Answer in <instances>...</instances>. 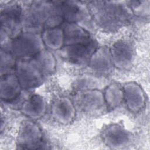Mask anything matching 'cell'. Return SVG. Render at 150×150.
I'll return each instance as SVG.
<instances>
[{"label": "cell", "instance_id": "1", "mask_svg": "<svg viewBox=\"0 0 150 150\" xmlns=\"http://www.w3.org/2000/svg\"><path fill=\"white\" fill-rule=\"evenodd\" d=\"M42 39L33 34L20 35L13 39L12 45L13 56L22 59L32 58L42 51Z\"/></svg>", "mask_w": 150, "mask_h": 150}, {"label": "cell", "instance_id": "2", "mask_svg": "<svg viewBox=\"0 0 150 150\" xmlns=\"http://www.w3.org/2000/svg\"><path fill=\"white\" fill-rule=\"evenodd\" d=\"M94 5V16L99 23L104 26L113 28L115 23H120L124 21V9L116 4L109 2H97Z\"/></svg>", "mask_w": 150, "mask_h": 150}, {"label": "cell", "instance_id": "3", "mask_svg": "<svg viewBox=\"0 0 150 150\" xmlns=\"http://www.w3.org/2000/svg\"><path fill=\"white\" fill-rule=\"evenodd\" d=\"M16 72L21 86L25 88L33 87L39 84L44 75L33 58L20 62L16 66Z\"/></svg>", "mask_w": 150, "mask_h": 150}, {"label": "cell", "instance_id": "4", "mask_svg": "<svg viewBox=\"0 0 150 150\" xmlns=\"http://www.w3.org/2000/svg\"><path fill=\"white\" fill-rule=\"evenodd\" d=\"M21 15V8L17 5L7 7L1 12V30L13 39L19 36Z\"/></svg>", "mask_w": 150, "mask_h": 150}, {"label": "cell", "instance_id": "5", "mask_svg": "<svg viewBox=\"0 0 150 150\" xmlns=\"http://www.w3.org/2000/svg\"><path fill=\"white\" fill-rule=\"evenodd\" d=\"M42 140V133L39 127L30 121L24 122L21 127L18 141L23 148H39Z\"/></svg>", "mask_w": 150, "mask_h": 150}, {"label": "cell", "instance_id": "6", "mask_svg": "<svg viewBox=\"0 0 150 150\" xmlns=\"http://www.w3.org/2000/svg\"><path fill=\"white\" fill-rule=\"evenodd\" d=\"M112 62L120 67L128 66L132 61L134 49L128 41L121 40L114 45L111 52Z\"/></svg>", "mask_w": 150, "mask_h": 150}, {"label": "cell", "instance_id": "7", "mask_svg": "<svg viewBox=\"0 0 150 150\" xmlns=\"http://www.w3.org/2000/svg\"><path fill=\"white\" fill-rule=\"evenodd\" d=\"M63 30L66 46L88 45L92 42L88 33L74 23H67Z\"/></svg>", "mask_w": 150, "mask_h": 150}, {"label": "cell", "instance_id": "8", "mask_svg": "<svg viewBox=\"0 0 150 150\" xmlns=\"http://www.w3.org/2000/svg\"><path fill=\"white\" fill-rule=\"evenodd\" d=\"M92 42L88 45L66 46L63 49L64 56L66 58L74 63L86 62L89 60L95 52V45Z\"/></svg>", "mask_w": 150, "mask_h": 150}, {"label": "cell", "instance_id": "9", "mask_svg": "<svg viewBox=\"0 0 150 150\" xmlns=\"http://www.w3.org/2000/svg\"><path fill=\"white\" fill-rule=\"evenodd\" d=\"M21 85L17 76L7 74L1 76V98L5 101L15 99L21 91Z\"/></svg>", "mask_w": 150, "mask_h": 150}, {"label": "cell", "instance_id": "10", "mask_svg": "<svg viewBox=\"0 0 150 150\" xmlns=\"http://www.w3.org/2000/svg\"><path fill=\"white\" fill-rule=\"evenodd\" d=\"M103 138L107 145L117 146L127 144L129 141V135L128 132L120 126L113 125L104 131Z\"/></svg>", "mask_w": 150, "mask_h": 150}, {"label": "cell", "instance_id": "11", "mask_svg": "<svg viewBox=\"0 0 150 150\" xmlns=\"http://www.w3.org/2000/svg\"><path fill=\"white\" fill-rule=\"evenodd\" d=\"M74 108L71 101L67 98L57 100L53 107V114L57 120L62 122H69L74 117Z\"/></svg>", "mask_w": 150, "mask_h": 150}, {"label": "cell", "instance_id": "12", "mask_svg": "<svg viewBox=\"0 0 150 150\" xmlns=\"http://www.w3.org/2000/svg\"><path fill=\"white\" fill-rule=\"evenodd\" d=\"M45 102L39 96H33L22 107V112L31 117H38L43 115L45 111Z\"/></svg>", "mask_w": 150, "mask_h": 150}, {"label": "cell", "instance_id": "13", "mask_svg": "<svg viewBox=\"0 0 150 150\" xmlns=\"http://www.w3.org/2000/svg\"><path fill=\"white\" fill-rule=\"evenodd\" d=\"M42 39L46 45L50 48L59 49L64 44L63 30L57 27L48 28L43 32Z\"/></svg>", "mask_w": 150, "mask_h": 150}, {"label": "cell", "instance_id": "14", "mask_svg": "<svg viewBox=\"0 0 150 150\" xmlns=\"http://www.w3.org/2000/svg\"><path fill=\"white\" fill-rule=\"evenodd\" d=\"M91 57L92 66L99 72H105L110 70L112 63L111 53L105 49H100L94 53Z\"/></svg>", "mask_w": 150, "mask_h": 150}, {"label": "cell", "instance_id": "15", "mask_svg": "<svg viewBox=\"0 0 150 150\" xmlns=\"http://www.w3.org/2000/svg\"><path fill=\"white\" fill-rule=\"evenodd\" d=\"M124 94L129 108L132 110H137L141 107L143 98L142 94L139 88L135 85H127Z\"/></svg>", "mask_w": 150, "mask_h": 150}, {"label": "cell", "instance_id": "16", "mask_svg": "<svg viewBox=\"0 0 150 150\" xmlns=\"http://www.w3.org/2000/svg\"><path fill=\"white\" fill-rule=\"evenodd\" d=\"M81 105L83 106V108L86 110H96V108L102 105L104 103L103 96L101 93L97 92L94 93V91L91 93H86L82 98Z\"/></svg>", "mask_w": 150, "mask_h": 150}, {"label": "cell", "instance_id": "17", "mask_svg": "<svg viewBox=\"0 0 150 150\" xmlns=\"http://www.w3.org/2000/svg\"><path fill=\"white\" fill-rule=\"evenodd\" d=\"M105 94V99L107 102L111 107L118 105L122 100L124 97V93L122 91L115 86L108 87L106 91Z\"/></svg>", "mask_w": 150, "mask_h": 150}, {"label": "cell", "instance_id": "18", "mask_svg": "<svg viewBox=\"0 0 150 150\" xmlns=\"http://www.w3.org/2000/svg\"><path fill=\"white\" fill-rule=\"evenodd\" d=\"M13 55L7 52L1 53V75L11 74V71L15 67Z\"/></svg>", "mask_w": 150, "mask_h": 150}]
</instances>
